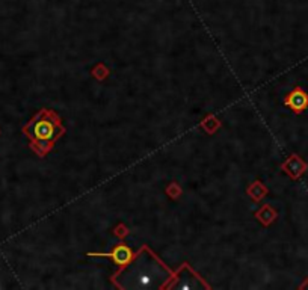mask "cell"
Returning <instances> with one entry per match:
<instances>
[{"mask_svg": "<svg viewBox=\"0 0 308 290\" xmlns=\"http://www.w3.org/2000/svg\"><path fill=\"white\" fill-rule=\"evenodd\" d=\"M27 130L30 131V137L39 145H44V143L47 145L48 142L54 140L56 136H59L56 134V122L47 116L33 121Z\"/></svg>", "mask_w": 308, "mask_h": 290, "instance_id": "obj_1", "label": "cell"}, {"mask_svg": "<svg viewBox=\"0 0 308 290\" xmlns=\"http://www.w3.org/2000/svg\"><path fill=\"white\" fill-rule=\"evenodd\" d=\"M285 106L290 107L294 113H302L308 107V94L302 88H294L284 100Z\"/></svg>", "mask_w": 308, "mask_h": 290, "instance_id": "obj_2", "label": "cell"}, {"mask_svg": "<svg viewBox=\"0 0 308 290\" xmlns=\"http://www.w3.org/2000/svg\"><path fill=\"white\" fill-rule=\"evenodd\" d=\"M285 169V172L291 177V178H299L305 171H306V163L296 154H293L282 166Z\"/></svg>", "mask_w": 308, "mask_h": 290, "instance_id": "obj_3", "label": "cell"}, {"mask_svg": "<svg viewBox=\"0 0 308 290\" xmlns=\"http://www.w3.org/2000/svg\"><path fill=\"white\" fill-rule=\"evenodd\" d=\"M109 255H110V257L113 258V261H115L116 264H119V266L128 264V263L131 261V258H133V252H131V249L127 248L125 245H119V246H116Z\"/></svg>", "mask_w": 308, "mask_h": 290, "instance_id": "obj_4", "label": "cell"}]
</instances>
